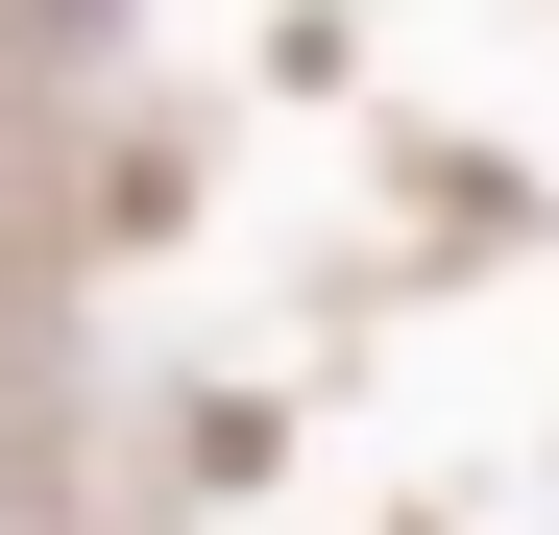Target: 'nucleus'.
<instances>
[{
    "label": "nucleus",
    "instance_id": "f257e3e1",
    "mask_svg": "<svg viewBox=\"0 0 559 535\" xmlns=\"http://www.w3.org/2000/svg\"><path fill=\"white\" fill-rule=\"evenodd\" d=\"M25 25H122V0H25Z\"/></svg>",
    "mask_w": 559,
    "mask_h": 535
}]
</instances>
